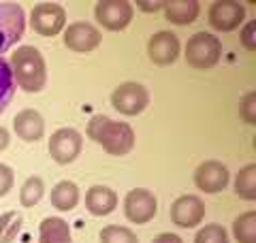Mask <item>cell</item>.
<instances>
[{
	"instance_id": "24",
	"label": "cell",
	"mask_w": 256,
	"mask_h": 243,
	"mask_svg": "<svg viewBox=\"0 0 256 243\" xmlns=\"http://www.w3.org/2000/svg\"><path fill=\"white\" fill-rule=\"evenodd\" d=\"M15 94V81L9 62L4 58H0V116L4 113V109L9 107V102L13 100Z\"/></svg>"
},
{
	"instance_id": "14",
	"label": "cell",
	"mask_w": 256,
	"mask_h": 243,
	"mask_svg": "<svg viewBox=\"0 0 256 243\" xmlns=\"http://www.w3.org/2000/svg\"><path fill=\"white\" fill-rule=\"evenodd\" d=\"M150 60L158 66H169L180 58V40L171 30H160L148 43Z\"/></svg>"
},
{
	"instance_id": "27",
	"label": "cell",
	"mask_w": 256,
	"mask_h": 243,
	"mask_svg": "<svg viewBox=\"0 0 256 243\" xmlns=\"http://www.w3.org/2000/svg\"><path fill=\"white\" fill-rule=\"evenodd\" d=\"M239 118L248 126L256 124V92H248L242 98V102H239Z\"/></svg>"
},
{
	"instance_id": "26",
	"label": "cell",
	"mask_w": 256,
	"mask_h": 243,
	"mask_svg": "<svg viewBox=\"0 0 256 243\" xmlns=\"http://www.w3.org/2000/svg\"><path fill=\"white\" fill-rule=\"evenodd\" d=\"M194 243H230L228 232L220 224H205L194 234Z\"/></svg>"
},
{
	"instance_id": "5",
	"label": "cell",
	"mask_w": 256,
	"mask_h": 243,
	"mask_svg": "<svg viewBox=\"0 0 256 243\" xmlns=\"http://www.w3.org/2000/svg\"><path fill=\"white\" fill-rule=\"evenodd\" d=\"M26 13L18 2H0V54L9 52L24 36Z\"/></svg>"
},
{
	"instance_id": "2",
	"label": "cell",
	"mask_w": 256,
	"mask_h": 243,
	"mask_svg": "<svg viewBox=\"0 0 256 243\" xmlns=\"http://www.w3.org/2000/svg\"><path fill=\"white\" fill-rule=\"evenodd\" d=\"M88 136L111 156H126L134 148V130L126 122H116L107 116H94L88 122Z\"/></svg>"
},
{
	"instance_id": "10",
	"label": "cell",
	"mask_w": 256,
	"mask_h": 243,
	"mask_svg": "<svg viewBox=\"0 0 256 243\" xmlns=\"http://www.w3.org/2000/svg\"><path fill=\"white\" fill-rule=\"evenodd\" d=\"M205 220V202L194 194H184L171 205V222L180 228H196Z\"/></svg>"
},
{
	"instance_id": "6",
	"label": "cell",
	"mask_w": 256,
	"mask_h": 243,
	"mask_svg": "<svg viewBox=\"0 0 256 243\" xmlns=\"http://www.w3.org/2000/svg\"><path fill=\"white\" fill-rule=\"evenodd\" d=\"M66 11L58 2H41L30 13V26L41 36H56L64 30Z\"/></svg>"
},
{
	"instance_id": "13",
	"label": "cell",
	"mask_w": 256,
	"mask_h": 243,
	"mask_svg": "<svg viewBox=\"0 0 256 243\" xmlns=\"http://www.w3.org/2000/svg\"><path fill=\"white\" fill-rule=\"evenodd\" d=\"M100 40H102V36H100L98 28L88 22L68 24V28L64 30V45H66L70 52H77V54L94 52L96 47L100 45Z\"/></svg>"
},
{
	"instance_id": "21",
	"label": "cell",
	"mask_w": 256,
	"mask_h": 243,
	"mask_svg": "<svg viewBox=\"0 0 256 243\" xmlns=\"http://www.w3.org/2000/svg\"><path fill=\"white\" fill-rule=\"evenodd\" d=\"M233 234L239 243H256V212H246L233 222Z\"/></svg>"
},
{
	"instance_id": "23",
	"label": "cell",
	"mask_w": 256,
	"mask_h": 243,
	"mask_svg": "<svg viewBox=\"0 0 256 243\" xmlns=\"http://www.w3.org/2000/svg\"><path fill=\"white\" fill-rule=\"evenodd\" d=\"M43 194H45V182L41 180V177H36V175L28 177V180L24 182V186L20 188L22 207H34L36 202L43 198Z\"/></svg>"
},
{
	"instance_id": "16",
	"label": "cell",
	"mask_w": 256,
	"mask_h": 243,
	"mask_svg": "<svg viewBox=\"0 0 256 243\" xmlns=\"http://www.w3.org/2000/svg\"><path fill=\"white\" fill-rule=\"evenodd\" d=\"M118 207V194L109 186H92L86 192V209L96 218H105Z\"/></svg>"
},
{
	"instance_id": "25",
	"label": "cell",
	"mask_w": 256,
	"mask_h": 243,
	"mask_svg": "<svg viewBox=\"0 0 256 243\" xmlns=\"http://www.w3.org/2000/svg\"><path fill=\"white\" fill-rule=\"evenodd\" d=\"M100 243H139L137 234L126 226H118V224H109L100 230L98 234Z\"/></svg>"
},
{
	"instance_id": "22",
	"label": "cell",
	"mask_w": 256,
	"mask_h": 243,
	"mask_svg": "<svg viewBox=\"0 0 256 243\" xmlns=\"http://www.w3.org/2000/svg\"><path fill=\"white\" fill-rule=\"evenodd\" d=\"M22 212H4L0 216V243H13L22 230Z\"/></svg>"
},
{
	"instance_id": "9",
	"label": "cell",
	"mask_w": 256,
	"mask_h": 243,
	"mask_svg": "<svg viewBox=\"0 0 256 243\" xmlns=\"http://www.w3.org/2000/svg\"><path fill=\"white\" fill-rule=\"evenodd\" d=\"M158 214V200L148 188H134L124 198V216L132 224H148Z\"/></svg>"
},
{
	"instance_id": "31",
	"label": "cell",
	"mask_w": 256,
	"mask_h": 243,
	"mask_svg": "<svg viewBox=\"0 0 256 243\" xmlns=\"http://www.w3.org/2000/svg\"><path fill=\"white\" fill-rule=\"evenodd\" d=\"M152 243H184V239L175 232H162V234H158V237H154Z\"/></svg>"
},
{
	"instance_id": "12",
	"label": "cell",
	"mask_w": 256,
	"mask_h": 243,
	"mask_svg": "<svg viewBox=\"0 0 256 243\" xmlns=\"http://www.w3.org/2000/svg\"><path fill=\"white\" fill-rule=\"evenodd\" d=\"M228 168L218 160H205L196 166L194 171V184L196 188L205 194H218L228 186Z\"/></svg>"
},
{
	"instance_id": "30",
	"label": "cell",
	"mask_w": 256,
	"mask_h": 243,
	"mask_svg": "<svg viewBox=\"0 0 256 243\" xmlns=\"http://www.w3.org/2000/svg\"><path fill=\"white\" fill-rule=\"evenodd\" d=\"M137 9L143 13H158L164 9V0H156V2H146V0H137Z\"/></svg>"
},
{
	"instance_id": "3",
	"label": "cell",
	"mask_w": 256,
	"mask_h": 243,
	"mask_svg": "<svg viewBox=\"0 0 256 243\" xmlns=\"http://www.w3.org/2000/svg\"><path fill=\"white\" fill-rule=\"evenodd\" d=\"M184 54H186V62L192 68L205 70L218 64L222 56V43L218 36L210 34V32H196L188 38Z\"/></svg>"
},
{
	"instance_id": "7",
	"label": "cell",
	"mask_w": 256,
	"mask_h": 243,
	"mask_svg": "<svg viewBox=\"0 0 256 243\" xmlns=\"http://www.w3.org/2000/svg\"><path fill=\"white\" fill-rule=\"evenodd\" d=\"M94 15H96V22L105 30L120 32L132 22L134 9L126 0H100L94 6Z\"/></svg>"
},
{
	"instance_id": "32",
	"label": "cell",
	"mask_w": 256,
	"mask_h": 243,
	"mask_svg": "<svg viewBox=\"0 0 256 243\" xmlns=\"http://www.w3.org/2000/svg\"><path fill=\"white\" fill-rule=\"evenodd\" d=\"M9 143H11L9 130H6V128H2V126H0V152H4L6 148H9Z\"/></svg>"
},
{
	"instance_id": "20",
	"label": "cell",
	"mask_w": 256,
	"mask_h": 243,
	"mask_svg": "<svg viewBox=\"0 0 256 243\" xmlns=\"http://www.w3.org/2000/svg\"><path fill=\"white\" fill-rule=\"evenodd\" d=\"M235 194L244 200H256V164H246L235 177Z\"/></svg>"
},
{
	"instance_id": "29",
	"label": "cell",
	"mask_w": 256,
	"mask_h": 243,
	"mask_svg": "<svg viewBox=\"0 0 256 243\" xmlns=\"http://www.w3.org/2000/svg\"><path fill=\"white\" fill-rule=\"evenodd\" d=\"M256 22H248L246 24V28L242 30V43L248 52H256Z\"/></svg>"
},
{
	"instance_id": "18",
	"label": "cell",
	"mask_w": 256,
	"mask_h": 243,
	"mask_svg": "<svg viewBox=\"0 0 256 243\" xmlns=\"http://www.w3.org/2000/svg\"><path fill=\"white\" fill-rule=\"evenodd\" d=\"M201 4L196 0H166L164 2V18L171 24L178 26H186L198 18Z\"/></svg>"
},
{
	"instance_id": "28",
	"label": "cell",
	"mask_w": 256,
	"mask_h": 243,
	"mask_svg": "<svg viewBox=\"0 0 256 243\" xmlns=\"http://www.w3.org/2000/svg\"><path fill=\"white\" fill-rule=\"evenodd\" d=\"M13 184H15V175H13V168L11 166H6L0 162V198L6 196V194L11 192L13 188Z\"/></svg>"
},
{
	"instance_id": "17",
	"label": "cell",
	"mask_w": 256,
	"mask_h": 243,
	"mask_svg": "<svg viewBox=\"0 0 256 243\" xmlns=\"http://www.w3.org/2000/svg\"><path fill=\"white\" fill-rule=\"evenodd\" d=\"M38 243H73L68 222L58 216L45 218L38 224Z\"/></svg>"
},
{
	"instance_id": "8",
	"label": "cell",
	"mask_w": 256,
	"mask_h": 243,
	"mask_svg": "<svg viewBox=\"0 0 256 243\" xmlns=\"http://www.w3.org/2000/svg\"><path fill=\"white\" fill-rule=\"evenodd\" d=\"M82 148H84V136L75 128H58L52 134L50 145H47L52 160H56L58 164H70V162H75L77 156L82 154Z\"/></svg>"
},
{
	"instance_id": "1",
	"label": "cell",
	"mask_w": 256,
	"mask_h": 243,
	"mask_svg": "<svg viewBox=\"0 0 256 243\" xmlns=\"http://www.w3.org/2000/svg\"><path fill=\"white\" fill-rule=\"evenodd\" d=\"M11 72L13 81L18 84L24 92L36 94L41 92L47 84V64L43 54L32 45H22L11 56Z\"/></svg>"
},
{
	"instance_id": "11",
	"label": "cell",
	"mask_w": 256,
	"mask_h": 243,
	"mask_svg": "<svg viewBox=\"0 0 256 243\" xmlns=\"http://www.w3.org/2000/svg\"><path fill=\"white\" fill-rule=\"evenodd\" d=\"M207 20H210L212 28L220 32L237 30L246 20V6L242 2H235V0H218L210 6Z\"/></svg>"
},
{
	"instance_id": "4",
	"label": "cell",
	"mask_w": 256,
	"mask_h": 243,
	"mask_svg": "<svg viewBox=\"0 0 256 243\" xmlns=\"http://www.w3.org/2000/svg\"><path fill=\"white\" fill-rule=\"evenodd\" d=\"M111 104H114V109L120 111L122 116L137 118L148 109L150 92H148V88L143 84H137V81H126V84L118 86L116 90L111 92Z\"/></svg>"
},
{
	"instance_id": "19",
	"label": "cell",
	"mask_w": 256,
	"mask_h": 243,
	"mask_svg": "<svg viewBox=\"0 0 256 243\" xmlns=\"http://www.w3.org/2000/svg\"><path fill=\"white\" fill-rule=\"evenodd\" d=\"M50 200L52 205L58 209V212H70V209L77 207L79 202V188L75 182H58L52 188V194H50Z\"/></svg>"
},
{
	"instance_id": "15",
	"label": "cell",
	"mask_w": 256,
	"mask_h": 243,
	"mask_svg": "<svg viewBox=\"0 0 256 243\" xmlns=\"http://www.w3.org/2000/svg\"><path fill=\"white\" fill-rule=\"evenodd\" d=\"M13 130L26 143H34L45 134V120L36 109H22L13 118Z\"/></svg>"
}]
</instances>
